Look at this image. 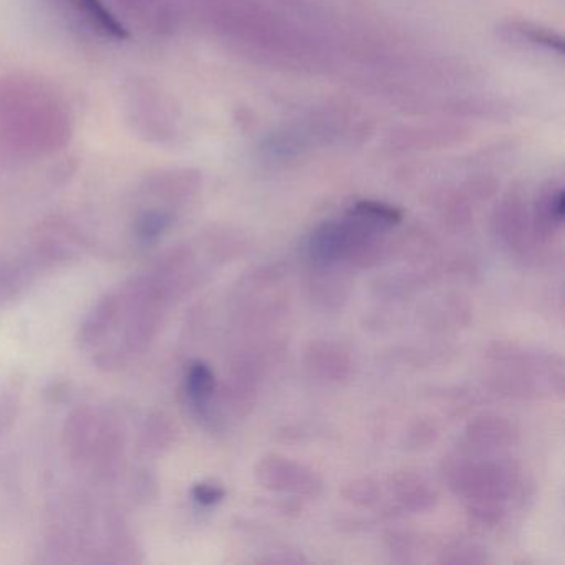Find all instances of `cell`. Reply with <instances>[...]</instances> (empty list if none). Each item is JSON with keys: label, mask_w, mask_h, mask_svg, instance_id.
<instances>
[{"label": "cell", "mask_w": 565, "mask_h": 565, "mask_svg": "<svg viewBox=\"0 0 565 565\" xmlns=\"http://www.w3.org/2000/svg\"><path fill=\"white\" fill-rule=\"evenodd\" d=\"M64 446L72 465L97 479H111L125 459V431L114 413L78 406L65 419Z\"/></svg>", "instance_id": "obj_1"}, {"label": "cell", "mask_w": 565, "mask_h": 565, "mask_svg": "<svg viewBox=\"0 0 565 565\" xmlns=\"http://www.w3.org/2000/svg\"><path fill=\"white\" fill-rule=\"evenodd\" d=\"M55 9L67 19L68 24L75 25L87 34L97 35L104 41H125L127 29L118 19L102 4L100 0H52Z\"/></svg>", "instance_id": "obj_2"}, {"label": "cell", "mask_w": 565, "mask_h": 565, "mask_svg": "<svg viewBox=\"0 0 565 565\" xmlns=\"http://www.w3.org/2000/svg\"><path fill=\"white\" fill-rule=\"evenodd\" d=\"M216 386V376L206 363L193 362L188 366L184 375V395L194 415L203 422H211Z\"/></svg>", "instance_id": "obj_3"}, {"label": "cell", "mask_w": 565, "mask_h": 565, "mask_svg": "<svg viewBox=\"0 0 565 565\" xmlns=\"http://www.w3.org/2000/svg\"><path fill=\"white\" fill-rule=\"evenodd\" d=\"M174 438V428L171 425L170 418L161 415V413H153L148 416L141 428L140 435V449L145 456L161 455L164 449L170 448Z\"/></svg>", "instance_id": "obj_4"}, {"label": "cell", "mask_w": 565, "mask_h": 565, "mask_svg": "<svg viewBox=\"0 0 565 565\" xmlns=\"http://www.w3.org/2000/svg\"><path fill=\"white\" fill-rule=\"evenodd\" d=\"M193 498L198 504L210 505L217 504V502L223 501L224 498V489L217 484H211V482H201V484H196L193 488Z\"/></svg>", "instance_id": "obj_5"}, {"label": "cell", "mask_w": 565, "mask_h": 565, "mask_svg": "<svg viewBox=\"0 0 565 565\" xmlns=\"http://www.w3.org/2000/svg\"><path fill=\"white\" fill-rule=\"evenodd\" d=\"M15 412H18V399L12 393L0 395V435L14 422Z\"/></svg>", "instance_id": "obj_6"}]
</instances>
